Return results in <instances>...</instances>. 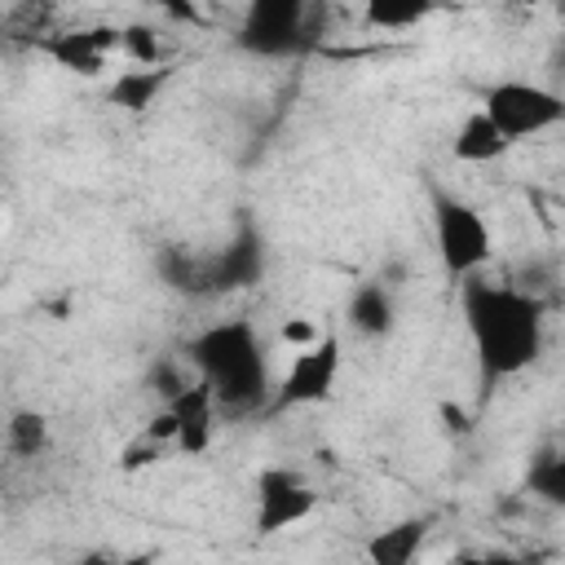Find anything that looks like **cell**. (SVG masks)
Masks as SVG:
<instances>
[{
  "label": "cell",
  "instance_id": "cell-1",
  "mask_svg": "<svg viewBox=\"0 0 565 565\" xmlns=\"http://www.w3.org/2000/svg\"><path fill=\"white\" fill-rule=\"evenodd\" d=\"M459 305H463V322H468V335L477 349L481 388H494L499 380H512L539 362L543 313H547L543 296L472 274L459 282Z\"/></svg>",
  "mask_w": 565,
  "mask_h": 565
},
{
  "label": "cell",
  "instance_id": "cell-2",
  "mask_svg": "<svg viewBox=\"0 0 565 565\" xmlns=\"http://www.w3.org/2000/svg\"><path fill=\"white\" fill-rule=\"evenodd\" d=\"M185 358L194 366L199 380L212 384L216 406L230 415L243 411H260L269 402V358L265 344L256 335V327L247 318H230V322H212L203 327L190 344Z\"/></svg>",
  "mask_w": 565,
  "mask_h": 565
},
{
  "label": "cell",
  "instance_id": "cell-3",
  "mask_svg": "<svg viewBox=\"0 0 565 565\" xmlns=\"http://www.w3.org/2000/svg\"><path fill=\"white\" fill-rule=\"evenodd\" d=\"M428 212H433V238H437L446 278H455V282L472 278L494 256V234H490L486 216L468 199L441 190L437 181H428Z\"/></svg>",
  "mask_w": 565,
  "mask_h": 565
},
{
  "label": "cell",
  "instance_id": "cell-4",
  "mask_svg": "<svg viewBox=\"0 0 565 565\" xmlns=\"http://www.w3.org/2000/svg\"><path fill=\"white\" fill-rule=\"evenodd\" d=\"M322 31V0H247L234 44L252 57H287Z\"/></svg>",
  "mask_w": 565,
  "mask_h": 565
},
{
  "label": "cell",
  "instance_id": "cell-5",
  "mask_svg": "<svg viewBox=\"0 0 565 565\" xmlns=\"http://www.w3.org/2000/svg\"><path fill=\"white\" fill-rule=\"evenodd\" d=\"M481 110L503 128L508 141H525V137H539V132L565 124V97L543 84H525V79L494 84L486 93Z\"/></svg>",
  "mask_w": 565,
  "mask_h": 565
},
{
  "label": "cell",
  "instance_id": "cell-6",
  "mask_svg": "<svg viewBox=\"0 0 565 565\" xmlns=\"http://www.w3.org/2000/svg\"><path fill=\"white\" fill-rule=\"evenodd\" d=\"M335 375H340V340L327 331V335H318L313 344H305L291 358L278 393L269 397V411H291V406L327 402L331 388H335Z\"/></svg>",
  "mask_w": 565,
  "mask_h": 565
},
{
  "label": "cell",
  "instance_id": "cell-7",
  "mask_svg": "<svg viewBox=\"0 0 565 565\" xmlns=\"http://www.w3.org/2000/svg\"><path fill=\"white\" fill-rule=\"evenodd\" d=\"M318 508V490L296 468H260L256 477V534H278L309 521Z\"/></svg>",
  "mask_w": 565,
  "mask_h": 565
},
{
  "label": "cell",
  "instance_id": "cell-8",
  "mask_svg": "<svg viewBox=\"0 0 565 565\" xmlns=\"http://www.w3.org/2000/svg\"><path fill=\"white\" fill-rule=\"evenodd\" d=\"M44 57H53L71 75H102L106 57L124 49V26H79V31H53L35 40Z\"/></svg>",
  "mask_w": 565,
  "mask_h": 565
},
{
  "label": "cell",
  "instance_id": "cell-9",
  "mask_svg": "<svg viewBox=\"0 0 565 565\" xmlns=\"http://www.w3.org/2000/svg\"><path fill=\"white\" fill-rule=\"evenodd\" d=\"M172 415H177V450L181 455H203L207 446H212V433H216V393H212V384L207 380H190L172 402H163Z\"/></svg>",
  "mask_w": 565,
  "mask_h": 565
},
{
  "label": "cell",
  "instance_id": "cell-10",
  "mask_svg": "<svg viewBox=\"0 0 565 565\" xmlns=\"http://www.w3.org/2000/svg\"><path fill=\"white\" fill-rule=\"evenodd\" d=\"M265 274V238L256 234V225H238L234 238L212 252V287L216 291H243L256 287Z\"/></svg>",
  "mask_w": 565,
  "mask_h": 565
},
{
  "label": "cell",
  "instance_id": "cell-11",
  "mask_svg": "<svg viewBox=\"0 0 565 565\" xmlns=\"http://www.w3.org/2000/svg\"><path fill=\"white\" fill-rule=\"evenodd\" d=\"M168 79H172V66H163V62H154V66H128V71H119L110 84H106V102L115 106V110H124V115H141V110H150L154 106V97L168 88Z\"/></svg>",
  "mask_w": 565,
  "mask_h": 565
},
{
  "label": "cell",
  "instance_id": "cell-12",
  "mask_svg": "<svg viewBox=\"0 0 565 565\" xmlns=\"http://www.w3.org/2000/svg\"><path fill=\"white\" fill-rule=\"evenodd\" d=\"M508 137H503V128L486 115V110H472L463 124H459V132H455V159L459 163H494V159H503L508 154Z\"/></svg>",
  "mask_w": 565,
  "mask_h": 565
},
{
  "label": "cell",
  "instance_id": "cell-13",
  "mask_svg": "<svg viewBox=\"0 0 565 565\" xmlns=\"http://www.w3.org/2000/svg\"><path fill=\"white\" fill-rule=\"evenodd\" d=\"M424 539H428V516H406V521L380 530V534L366 543V556H371L375 565H411V561L419 556Z\"/></svg>",
  "mask_w": 565,
  "mask_h": 565
},
{
  "label": "cell",
  "instance_id": "cell-14",
  "mask_svg": "<svg viewBox=\"0 0 565 565\" xmlns=\"http://www.w3.org/2000/svg\"><path fill=\"white\" fill-rule=\"evenodd\" d=\"M159 278L185 296H207L212 287V256H194L185 247H159Z\"/></svg>",
  "mask_w": 565,
  "mask_h": 565
},
{
  "label": "cell",
  "instance_id": "cell-15",
  "mask_svg": "<svg viewBox=\"0 0 565 565\" xmlns=\"http://www.w3.org/2000/svg\"><path fill=\"white\" fill-rule=\"evenodd\" d=\"M393 318H397V309H393V291L384 282H362L349 296V322H353V331L380 340V335L393 331Z\"/></svg>",
  "mask_w": 565,
  "mask_h": 565
},
{
  "label": "cell",
  "instance_id": "cell-16",
  "mask_svg": "<svg viewBox=\"0 0 565 565\" xmlns=\"http://www.w3.org/2000/svg\"><path fill=\"white\" fill-rule=\"evenodd\" d=\"M433 9H441V0H366L362 18L375 31H402V26L424 22Z\"/></svg>",
  "mask_w": 565,
  "mask_h": 565
},
{
  "label": "cell",
  "instance_id": "cell-17",
  "mask_svg": "<svg viewBox=\"0 0 565 565\" xmlns=\"http://www.w3.org/2000/svg\"><path fill=\"white\" fill-rule=\"evenodd\" d=\"M4 446L18 459L44 455V446H49V419L40 411H13L9 424H4Z\"/></svg>",
  "mask_w": 565,
  "mask_h": 565
},
{
  "label": "cell",
  "instance_id": "cell-18",
  "mask_svg": "<svg viewBox=\"0 0 565 565\" xmlns=\"http://www.w3.org/2000/svg\"><path fill=\"white\" fill-rule=\"evenodd\" d=\"M525 490H530L534 499H543V503H552V508L565 512V450L539 455V459L530 463V472H525Z\"/></svg>",
  "mask_w": 565,
  "mask_h": 565
},
{
  "label": "cell",
  "instance_id": "cell-19",
  "mask_svg": "<svg viewBox=\"0 0 565 565\" xmlns=\"http://www.w3.org/2000/svg\"><path fill=\"white\" fill-rule=\"evenodd\" d=\"M49 18H53V4L49 0H18L9 9V18H4V31H9V40H26L35 49V40L53 35L49 31Z\"/></svg>",
  "mask_w": 565,
  "mask_h": 565
},
{
  "label": "cell",
  "instance_id": "cell-20",
  "mask_svg": "<svg viewBox=\"0 0 565 565\" xmlns=\"http://www.w3.org/2000/svg\"><path fill=\"white\" fill-rule=\"evenodd\" d=\"M124 53L137 62V66H154L159 62V31L154 26H141V22H128L124 26Z\"/></svg>",
  "mask_w": 565,
  "mask_h": 565
},
{
  "label": "cell",
  "instance_id": "cell-21",
  "mask_svg": "<svg viewBox=\"0 0 565 565\" xmlns=\"http://www.w3.org/2000/svg\"><path fill=\"white\" fill-rule=\"evenodd\" d=\"M185 384H190V380L177 371V362H172V358H163V362H154V366H150V388L159 393V402H172Z\"/></svg>",
  "mask_w": 565,
  "mask_h": 565
},
{
  "label": "cell",
  "instance_id": "cell-22",
  "mask_svg": "<svg viewBox=\"0 0 565 565\" xmlns=\"http://www.w3.org/2000/svg\"><path fill=\"white\" fill-rule=\"evenodd\" d=\"M159 450H163V441H154V437H137V441H128L124 446V455H119V468L124 472H137V468H150L154 459H159Z\"/></svg>",
  "mask_w": 565,
  "mask_h": 565
},
{
  "label": "cell",
  "instance_id": "cell-23",
  "mask_svg": "<svg viewBox=\"0 0 565 565\" xmlns=\"http://www.w3.org/2000/svg\"><path fill=\"white\" fill-rule=\"evenodd\" d=\"M282 340L305 349V344H313V340H318V327H313V322H287V327H282Z\"/></svg>",
  "mask_w": 565,
  "mask_h": 565
},
{
  "label": "cell",
  "instance_id": "cell-24",
  "mask_svg": "<svg viewBox=\"0 0 565 565\" xmlns=\"http://www.w3.org/2000/svg\"><path fill=\"white\" fill-rule=\"evenodd\" d=\"M503 4H512V9H534V4H543V0H503Z\"/></svg>",
  "mask_w": 565,
  "mask_h": 565
}]
</instances>
